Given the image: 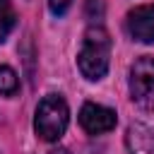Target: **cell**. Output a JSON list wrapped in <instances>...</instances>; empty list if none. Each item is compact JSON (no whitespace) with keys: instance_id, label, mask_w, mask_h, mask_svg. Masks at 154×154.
<instances>
[{"instance_id":"cell-1","label":"cell","mask_w":154,"mask_h":154,"mask_svg":"<svg viewBox=\"0 0 154 154\" xmlns=\"http://www.w3.org/2000/svg\"><path fill=\"white\" fill-rule=\"evenodd\" d=\"M108 63H111V36L101 24H91L82 38L77 53V67L87 79L96 82L108 72Z\"/></svg>"},{"instance_id":"cell-2","label":"cell","mask_w":154,"mask_h":154,"mask_svg":"<svg viewBox=\"0 0 154 154\" xmlns=\"http://www.w3.org/2000/svg\"><path fill=\"white\" fill-rule=\"evenodd\" d=\"M70 123V108L60 94H48L38 101L34 116V130L43 142H58Z\"/></svg>"},{"instance_id":"cell-3","label":"cell","mask_w":154,"mask_h":154,"mask_svg":"<svg viewBox=\"0 0 154 154\" xmlns=\"http://www.w3.org/2000/svg\"><path fill=\"white\" fill-rule=\"evenodd\" d=\"M130 99L144 108H154V58L140 55L130 67Z\"/></svg>"},{"instance_id":"cell-4","label":"cell","mask_w":154,"mask_h":154,"mask_svg":"<svg viewBox=\"0 0 154 154\" xmlns=\"http://www.w3.org/2000/svg\"><path fill=\"white\" fill-rule=\"evenodd\" d=\"M116 123H118V116H116V111L108 108V106L87 101V103L79 108V125H82V130L89 132V135H103V132L113 130Z\"/></svg>"},{"instance_id":"cell-5","label":"cell","mask_w":154,"mask_h":154,"mask_svg":"<svg viewBox=\"0 0 154 154\" xmlns=\"http://www.w3.org/2000/svg\"><path fill=\"white\" fill-rule=\"evenodd\" d=\"M125 31L132 41L154 43V2L132 7L125 14Z\"/></svg>"},{"instance_id":"cell-6","label":"cell","mask_w":154,"mask_h":154,"mask_svg":"<svg viewBox=\"0 0 154 154\" xmlns=\"http://www.w3.org/2000/svg\"><path fill=\"white\" fill-rule=\"evenodd\" d=\"M128 154H154V132L144 123H130L125 132Z\"/></svg>"},{"instance_id":"cell-7","label":"cell","mask_w":154,"mask_h":154,"mask_svg":"<svg viewBox=\"0 0 154 154\" xmlns=\"http://www.w3.org/2000/svg\"><path fill=\"white\" fill-rule=\"evenodd\" d=\"M14 22H17V14L12 7V0H0V43L14 29Z\"/></svg>"},{"instance_id":"cell-8","label":"cell","mask_w":154,"mask_h":154,"mask_svg":"<svg viewBox=\"0 0 154 154\" xmlns=\"http://www.w3.org/2000/svg\"><path fill=\"white\" fill-rule=\"evenodd\" d=\"M19 89V79H17V72L7 65H0V94L2 96H14Z\"/></svg>"},{"instance_id":"cell-9","label":"cell","mask_w":154,"mask_h":154,"mask_svg":"<svg viewBox=\"0 0 154 154\" xmlns=\"http://www.w3.org/2000/svg\"><path fill=\"white\" fill-rule=\"evenodd\" d=\"M70 5H72V0H48V7H51V12H53L55 17L65 14V12L70 10Z\"/></svg>"}]
</instances>
